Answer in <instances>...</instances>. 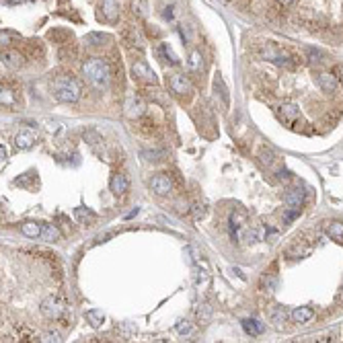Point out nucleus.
<instances>
[{"label":"nucleus","instance_id":"37998d69","mask_svg":"<svg viewBox=\"0 0 343 343\" xmlns=\"http://www.w3.org/2000/svg\"><path fill=\"white\" fill-rule=\"evenodd\" d=\"M278 2H280V4H283V6H290V4L296 2V0H278Z\"/></svg>","mask_w":343,"mask_h":343},{"label":"nucleus","instance_id":"a211bd4d","mask_svg":"<svg viewBox=\"0 0 343 343\" xmlns=\"http://www.w3.org/2000/svg\"><path fill=\"white\" fill-rule=\"evenodd\" d=\"M283 202H286V205H290V208H300L302 202H304V191H302L300 187H292V189L286 193Z\"/></svg>","mask_w":343,"mask_h":343},{"label":"nucleus","instance_id":"58836bf2","mask_svg":"<svg viewBox=\"0 0 343 343\" xmlns=\"http://www.w3.org/2000/svg\"><path fill=\"white\" fill-rule=\"evenodd\" d=\"M84 140H91V144H97V142H101L99 134H95V132H84Z\"/></svg>","mask_w":343,"mask_h":343},{"label":"nucleus","instance_id":"49530a36","mask_svg":"<svg viewBox=\"0 0 343 343\" xmlns=\"http://www.w3.org/2000/svg\"><path fill=\"white\" fill-rule=\"evenodd\" d=\"M341 290H343V288H341Z\"/></svg>","mask_w":343,"mask_h":343},{"label":"nucleus","instance_id":"4468645a","mask_svg":"<svg viewBox=\"0 0 343 343\" xmlns=\"http://www.w3.org/2000/svg\"><path fill=\"white\" fill-rule=\"evenodd\" d=\"M156 56H159V60L169 62L171 66L179 64V58H177V54L173 52V47L169 43H159V47H156Z\"/></svg>","mask_w":343,"mask_h":343},{"label":"nucleus","instance_id":"7c9ffc66","mask_svg":"<svg viewBox=\"0 0 343 343\" xmlns=\"http://www.w3.org/2000/svg\"><path fill=\"white\" fill-rule=\"evenodd\" d=\"M107 35H103V33H89L84 37V41L89 43V45H103V41H107Z\"/></svg>","mask_w":343,"mask_h":343},{"label":"nucleus","instance_id":"72a5a7b5","mask_svg":"<svg viewBox=\"0 0 343 343\" xmlns=\"http://www.w3.org/2000/svg\"><path fill=\"white\" fill-rule=\"evenodd\" d=\"M164 156V150H142L144 161H161Z\"/></svg>","mask_w":343,"mask_h":343},{"label":"nucleus","instance_id":"aec40b11","mask_svg":"<svg viewBox=\"0 0 343 343\" xmlns=\"http://www.w3.org/2000/svg\"><path fill=\"white\" fill-rule=\"evenodd\" d=\"M242 329L247 331L251 337H257V335H261V333L265 331L263 323H259L257 319H244V321H242Z\"/></svg>","mask_w":343,"mask_h":343},{"label":"nucleus","instance_id":"e433bc0d","mask_svg":"<svg viewBox=\"0 0 343 343\" xmlns=\"http://www.w3.org/2000/svg\"><path fill=\"white\" fill-rule=\"evenodd\" d=\"M41 341H62V339H60V333L50 331V333H43V335H41Z\"/></svg>","mask_w":343,"mask_h":343},{"label":"nucleus","instance_id":"9d476101","mask_svg":"<svg viewBox=\"0 0 343 343\" xmlns=\"http://www.w3.org/2000/svg\"><path fill=\"white\" fill-rule=\"evenodd\" d=\"M280 117L283 121H286L288 125H294L298 120H300V107L294 105V103H283L280 107Z\"/></svg>","mask_w":343,"mask_h":343},{"label":"nucleus","instance_id":"a19ab883","mask_svg":"<svg viewBox=\"0 0 343 343\" xmlns=\"http://www.w3.org/2000/svg\"><path fill=\"white\" fill-rule=\"evenodd\" d=\"M162 17L166 19V21H173V19H175V6H166L164 13H162Z\"/></svg>","mask_w":343,"mask_h":343},{"label":"nucleus","instance_id":"4be33fe9","mask_svg":"<svg viewBox=\"0 0 343 343\" xmlns=\"http://www.w3.org/2000/svg\"><path fill=\"white\" fill-rule=\"evenodd\" d=\"M15 144H17V148H19V150H29V148H33L35 138H33V134L23 132V134H17Z\"/></svg>","mask_w":343,"mask_h":343},{"label":"nucleus","instance_id":"f3484780","mask_svg":"<svg viewBox=\"0 0 343 343\" xmlns=\"http://www.w3.org/2000/svg\"><path fill=\"white\" fill-rule=\"evenodd\" d=\"M109 187L115 195H123L127 191V179L123 173H113L111 175V181H109Z\"/></svg>","mask_w":343,"mask_h":343},{"label":"nucleus","instance_id":"39448f33","mask_svg":"<svg viewBox=\"0 0 343 343\" xmlns=\"http://www.w3.org/2000/svg\"><path fill=\"white\" fill-rule=\"evenodd\" d=\"M132 76L138 82H142V84H156V82H159V78H156L154 70L144 60H138V62L132 64Z\"/></svg>","mask_w":343,"mask_h":343},{"label":"nucleus","instance_id":"dca6fc26","mask_svg":"<svg viewBox=\"0 0 343 343\" xmlns=\"http://www.w3.org/2000/svg\"><path fill=\"white\" fill-rule=\"evenodd\" d=\"M325 232H327L329 239H333V241H337V242L343 244V222H339V220L325 222Z\"/></svg>","mask_w":343,"mask_h":343},{"label":"nucleus","instance_id":"f704fd0d","mask_svg":"<svg viewBox=\"0 0 343 343\" xmlns=\"http://www.w3.org/2000/svg\"><path fill=\"white\" fill-rule=\"evenodd\" d=\"M198 319H200V323H208L210 321V306L208 304H202L198 308Z\"/></svg>","mask_w":343,"mask_h":343},{"label":"nucleus","instance_id":"79ce46f5","mask_svg":"<svg viewBox=\"0 0 343 343\" xmlns=\"http://www.w3.org/2000/svg\"><path fill=\"white\" fill-rule=\"evenodd\" d=\"M193 214H195V218H198V220H200V218L203 216V214H205V210H203V205H200V203H198V205H195V210H193Z\"/></svg>","mask_w":343,"mask_h":343},{"label":"nucleus","instance_id":"c85d7f7f","mask_svg":"<svg viewBox=\"0 0 343 343\" xmlns=\"http://www.w3.org/2000/svg\"><path fill=\"white\" fill-rule=\"evenodd\" d=\"M276 283H278V278L273 276V273H265V276L261 278V288L265 292H273L276 290Z\"/></svg>","mask_w":343,"mask_h":343},{"label":"nucleus","instance_id":"a878e982","mask_svg":"<svg viewBox=\"0 0 343 343\" xmlns=\"http://www.w3.org/2000/svg\"><path fill=\"white\" fill-rule=\"evenodd\" d=\"M41 239L47 241V242H56L58 239H60V232H58V228L54 226V224H43V228H41Z\"/></svg>","mask_w":343,"mask_h":343},{"label":"nucleus","instance_id":"412c9836","mask_svg":"<svg viewBox=\"0 0 343 343\" xmlns=\"http://www.w3.org/2000/svg\"><path fill=\"white\" fill-rule=\"evenodd\" d=\"M312 317H315V310H312L310 306H300L292 312V319L294 323H300V325H304V323H308Z\"/></svg>","mask_w":343,"mask_h":343},{"label":"nucleus","instance_id":"4c0bfd02","mask_svg":"<svg viewBox=\"0 0 343 343\" xmlns=\"http://www.w3.org/2000/svg\"><path fill=\"white\" fill-rule=\"evenodd\" d=\"M296 216H300V208H290V212L283 216V222H292Z\"/></svg>","mask_w":343,"mask_h":343},{"label":"nucleus","instance_id":"c03bdc74","mask_svg":"<svg viewBox=\"0 0 343 343\" xmlns=\"http://www.w3.org/2000/svg\"><path fill=\"white\" fill-rule=\"evenodd\" d=\"M0 154H2V161H6V148H4V146L0 148Z\"/></svg>","mask_w":343,"mask_h":343},{"label":"nucleus","instance_id":"2f4dec72","mask_svg":"<svg viewBox=\"0 0 343 343\" xmlns=\"http://www.w3.org/2000/svg\"><path fill=\"white\" fill-rule=\"evenodd\" d=\"M214 86H216V93H220L222 101L228 105V91H226V86H224V81H222L220 76H216V78H214Z\"/></svg>","mask_w":343,"mask_h":343},{"label":"nucleus","instance_id":"ea45409f","mask_svg":"<svg viewBox=\"0 0 343 343\" xmlns=\"http://www.w3.org/2000/svg\"><path fill=\"white\" fill-rule=\"evenodd\" d=\"M177 331L181 333V335H185V333H189V331H191V325H189L187 321H183V323H179V325H177Z\"/></svg>","mask_w":343,"mask_h":343},{"label":"nucleus","instance_id":"20e7f679","mask_svg":"<svg viewBox=\"0 0 343 343\" xmlns=\"http://www.w3.org/2000/svg\"><path fill=\"white\" fill-rule=\"evenodd\" d=\"M64 312H66V302L60 300L58 296H47V298L41 302V315H43L45 319L56 321V319H60Z\"/></svg>","mask_w":343,"mask_h":343},{"label":"nucleus","instance_id":"7ed1b4c3","mask_svg":"<svg viewBox=\"0 0 343 343\" xmlns=\"http://www.w3.org/2000/svg\"><path fill=\"white\" fill-rule=\"evenodd\" d=\"M259 56L263 58V60H269V62H273V64H278V66H286V68H292L294 62H296V58H294L290 52L282 50L280 45L271 43V41L261 43V47H259Z\"/></svg>","mask_w":343,"mask_h":343},{"label":"nucleus","instance_id":"1a4fd4ad","mask_svg":"<svg viewBox=\"0 0 343 343\" xmlns=\"http://www.w3.org/2000/svg\"><path fill=\"white\" fill-rule=\"evenodd\" d=\"M101 17L107 23H115L120 19V2L117 0H103L101 2Z\"/></svg>","mask_w":343,"mask_h":343},{"label":"nucleus","instance_id":"a18cd8bd","mask_svg":"<svg viewBox=\"0 0 343 343\" xmlns=\"http://www.w3.org/2000/svg\"><path fill=\"white\" fill-rule=\"evenodd\" d=\"M224 2H234V0H224Z\"/></svg>","mask_w":343,"mask_h":343},{"label":"nucleus","instance_id":"cd10ccee","mask_svg":"<svg viewBox=\"0 0 343 343\" xmlns=\"http://www.w3.org/2000/svg\"><path fill=\"white\" fill-rule=\"evenodd\" d=\"M74 216H76V220L81 222V224H91L95 220V214L91 210H86V208H76L74 210Z\"/></svg>","mask_w":343,"mask_h":343},{"label":"nucleus","instance_id":"b1692460","mask_svg":"<svg viewBox=\"0 0 343 343\" xmlns=\"http://www.w3.org/2000/svg\"><path fill=\"white\" fill-rule=\"evenodd\" d=\"M41 224H37V222H25L21 224V232L25 234V237H31V239H37V237H41Z\"/></svg>","mask_w":343,"mask_h":343},{"label":"nucleus","instance_id":"6ab92c4d","mask_svg":"<svg viewBox=\"0 0 343 343\" xmlns=\"http://www.w3.org/2000/svg\"><path fill=\"white\" fill-rule=\"evenodd\" d=\"M267 315H269V321H271V323H273V325H276L278 329L283 325V323L288 321V310L283 308V306H271Z\"/></svg>","mask_w":343,"mask_h":343},{"label":"nucleus","instance_id":"5701e85b","mask_svg":"<svg viewBox=\"0 0 343 343\" xmlns=\"http://www.w3.org/2000/svg\"><path fill=\"white\" fill-rule=\"evenodd\" d=\"M132 13L136 19L148 17V0H132Z\"/></svg>","mask_w":343,"mask_h":343},{"label":"nucleus","instance_id":"ddd939ff","mask_svg":"<svg viewBox=\"0 0 343 343\" xmlns=\"http://www.w3.org/2000/svg\"><path fill=\"white\" fill-rule=\"evenodd\" d=\"M2 341H41V339H39V335L33 329L21 327V329L15 331V335H4Z\"/></svg>","mask_w":343,"mask_h":343},{"label":"nucleus","instance_id":"c756f323","mask_svg":"<svg viewBox=\"0 0 343 343\" xmlns=\"http://www.w3.org/2000/svg\"><path fill=\"white\" fill-rule=\"evenodd\" d=\"M0 99H2V107H13L15 105V95L11 89H6L2 84V91H0Z\"/></svg>","mask_w":343,"mask_h":343},{"label":"nucleus","instance_id":"f257e3e1","mask_svg":"<svg viewBox=\"0 0 343 343\" xmlns=\"http://www.w3.org/2000/svg\"><path fill=\"white\" fill-rule=\"evenodd\" d=\"M82 72L86 76L95 89L103 91L107 84H109V78H111V70H109V64H107L103 58H89L84 64H82Z\"/></svg>","mask_w":343,"mask_h":343},{"label":"nucleus","instance_id":"473e14b6","mask_svg":"<svg viewBox=\"0 0 343 343\" xmlns=\"http://www.w3.org/2000/svg\"><path fill=\"white\" fill-rule=\"evenodd\" d=\"M306 58L310 62H315V64H321L323 60H325V54L319 52V50H312V47H306Z\"/></svg>","mask_w":343,"mask_h":343},{"label":"nucleus","instance_id":"f03ea898","mask_svg":"<svg viewBox=\"0 0 343 343\" xmlns=\"http://www.w3.org/2000/svg\"><path fill=\"white\" fill-rule=\"evenodd\" d=\"M52 91H54V97L58 101H62V103H76L78 99H81V84H78L72 76H68V74H60V76H56L54 78V82H52Z\"/></svg>","mask_w":343,"mask_h":343},{"label":"nucleus","instance_id":"0eeeda50","mask_svg":"<svg viewBox=\"0 0 343 343\" xmlns=\"http://www.w3.org/2000/svg\"><path fill=\"white\" fill-rule=\"evenodd\" d=\"M150 189L156 195H169L173 191V181H171L169 175L159 173V175H154V177L150 179Z\"/></svg>","mask_w":343,"mask_h":343},{"label":"nucleus","instance_id":"c9c22d12","mask_svg":"<svg viewBox=\"0 0 343 343\" xmlns=\"http://www.w3.org/2000/svg\"><path fill=\"white\" fill-rule=\"evenodd\" d=\"M179 33H181V37H183V41H185V43H189V41H191L189 25H179Z\"/></svg>","mask_w":343,"mask_h":343},{"label":"nucleus","instance_id":"9b49d317","mask_svg":"<svg viewBox=\"0 0 343 343\" xmlns=\"http://www.w3.org/2000/svg\"><path fill=\"white\" fill-rule=\"evenodd\" d=\"M121 39L127 47H142V35L132 25H125V29L121 31Z\"/></svg>","mask_w":343,"mask_h":343},{"label":"nucleus","instance_id":"bb28decb","mask_svg":"<svg viewBox=\"0 0 343 343\" xmlns=\"http://www.w3.org/2000/svg\"><path fill=\"white\" fill-rule=\"evenodd\" d=\"M187 64H189V70L191 72H202L203 70V58H202V54L200 52H191Z\"/></svg>","mask_w":343,"mask_h":343},{"label":"nucleus","instance_id":"2eb2a0df","mask_svg":"<svg viewBox=\"0 0 343 343\" xmlns=\"http://www.w3.org/2000/svg\"><path fill=\"white\" fill-rule=\"evenodd\" d=\"M317 81H319V86H321V89L325 91V93L331 95V93L337 91V76H335V74H331V72H321Z\"/></svg>","mask_w":343,"mask_h":343},{"label":"nucleus","instance_id":"f8f14e48","mask_svg":"<svg viewBox=\"0 0 343 343\" xmlns=\"http://www.w3.org/2000/svg\"><path fill=\"white\" fill-rule=\"evenodd\" d=\"M0 60L6 68H11V70H17V68L23 66V56L19 54L17 50H2V56H0Z\"/></svg>","mask_w":343,"mask_h":343},{"label":"nucleus","instance_id":"423d86ee","mask_svg":"<svg viewBox=\"0 0 343 343\" xmlns=\"http://www.w3.org/2000/svg\"><path fill=\"white\" fill-rule=\"evenodd\" d=\"M169 89L177 97H187L191 95V82L185 74H173L169 78Z\"/></svg>","mask_w":343,"mask_h":343},{"label":"nucleus","instance_id":"393cba45","mask_svg":"<svg viewBox=\"0 0 343 343\" xmlns=\"http://www.w3.org/2000/svg\"><path fill=\"white\" fill-rule=\"evenodd\" d=\"M84 319L91 323V325L97 329V327H101L103 323H105V315H103V310H86V315H84Z\"/></svg>","mask_w":343,"mask_h":343},{"label":"nucleus","instance_id":"6e6552de","mask_svg":"<svg viewBox=\"0 0 343 343\" xmlns=\"http://www.w3.org/2000/svg\"><path fill=\"white\" fill-rule=\"evenodd\" d=\"M123 109H125V115L134 120V117H142V115H144L146 105H144V101H142L140 95H130V97L125 99Z\"/></svg>","mask_w":343,"mask_h":343}]
</instances>
